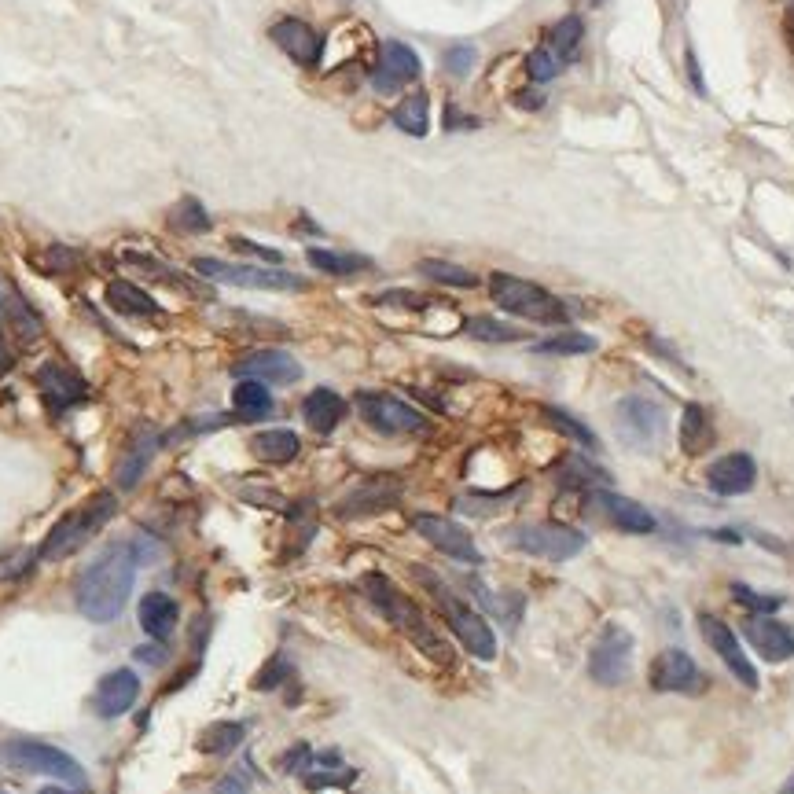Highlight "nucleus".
<instances>
[{"label": "nucleus", "mask_w": 794, "mask_h": 794, "mask_svg": "<svg viewBox=\"0 0 794 794\" xmlns=\"http://www.w3.org/2000/svg\"><path fill=\"white\" fill-rule=\"evenodd\" d=\"M137 563V552L129 545H111L107 552H100V559L89 563V570L78 578V589H74L78 611L96 625L114 622L125 603H129Z\"/></svg>", "instance_id": "1"}, {"label": "nucleus", "mask_w": 794, "mask_h": 794, "mask_svg": "<svg viewBox=\"0 0 794 794\" xmlns=\"http://www.w3.org/2000/svg\"><path fill=\"white\" fill-rule=\"evenodd\" d=\"M364 592H368V600L379 607V611L390 618V622L401 629V633L409 636L412 644L420 647L423 655L434 658V662H442V666H449V644H445L442 636L434 633L431 625H427V618H423V611L416 607V603L405 596V592L397 589L394 581L386 578V574H364Z\"/></svg>", "instance_id": "2"}, {"label": "nucleus", "mask_w": 794, "mask_h": 794, "mask_svg": "<svg viewBox=\"0 0 794 794\" xmlns=\"http://www.w3.org/2000/svg\"><path fill=\"white\" fill-rule=\"evenodd\" d=\"M412 578L431 592L434 603H438V607L445 611V618H449V629L460 636V644H464L471 655L482 658V662H489V658L497 655V636H493V629L486 625V618L471 611L467 603L456 600L453 592H449V585H445L438 574H431L427 567H412Z\"/></svg>", "instance_id": "3"}, {"label": "nucleus", "mask_w": 794, "mask_h": 794, "mask_svg": "<svg viewBox=\"0 0 794 794\" xmlns=\"http://www.w3.org/2000/svg\"><path fill=\"white\" fill-rule=\"evenodd\" d=\"M118 511L111 493H100V497H92L89 504H81L74 508L70 515L52 526V534L45 537V545H41V559L45 563H56V559H67L74 556L81 545H89L92 537L103 530V522H111V515Z\"/></svg>", "instance_id": "4"}, {"label": "nucleus", "mask_w": 794, "mask_h": 794, "mask_svg": "<svg viewBox=\"0 0 794 794\" xmlns=\"http://www.w3.org/2000/svg\"><path fill=\"white\" fill-rule=\"evenodd\" d=\"M489 295L500 309H508L515 317H526L534 324H567L570 313L556 295H548L545 287L534 280H519L511 273L489 276Z\"/></svg>", "instance_id": "5"}, {"label": "nucleus", "mask_w": 794, "mask_h": 794, "mask_svg": "<svg viewBox=\"0 0 794 794\" xmlns=\"http://www.w3.org/2000/svg\"><path fill=\"white\" fill-rule=\"evenodd\" d=\"M0 761L15 772H41V776H56V780H67L74 787L85 783V769L70 758L67 750L37 743V739H8V743H0Z\"/></svg>", "instance_id": "6"}, {"label": "nucleus", "mask_w": 794, "mask_h": 794, "mask_svg": "<svg viewBox=\"0 0 794 794\" xmlns=\"http://www.w3.org/2000/svg\"><path fill=\"white\" fill-rule=\"evenodd\" d=\"M195 273L217 284L250 287V291H306V280L284 269H254V265H228L217 258H195Z\"/></svg>", "instance_id": "7"}, {"label": "nucleus", "mask_w": 794, "mask_h": 794, "mask_svg": "<svg viewBox=\"0 0 794 794\" xmlns=\"http://www.w3.org/2000/svg\"><path fill=\"white\" fill-rule=\"evenodd\" d=\"M508 545L534 559L563 563V559H574L581 548H585V534L570 530V526H559V522H537V526H519V530H511Z\"/></svg>", "instance_id": "8"}, {"label": "nucleus", "mask_w": 794, "mask_h": 794, "mask_svg": "<svg viewBox=\"0 0 794 794\" xmlns=\"http://www.w3.org/2000/svg\"><path fill=\"white\" fill-rule=\"evenodd\" d=\"M353 405L361 412V420L379 434H412L427 427V420L412 405H405L394 394H383V390H357Z\"/></svg>", "instance_id": "9"}, {"label": "nucleus", "mask_w": 794, "mask_h": 794, "mask_svg": "<svg viewBox=\"0 0 794 794\" xmlns=\"http://www.w3.org/2000/svg\"><path fill=\"white\" fill-rule=\"evenodd\" d=\"M614 427H618L625 445H633V449H651V445H658L662 442V434H666V412H662V405H655L651 397H622L618 409H614Z\"/></svg>", "instance_id": "10"}, {"label": "nucleus", "mask_w": 794, "mask_h": 794, "mask_svg": "<svg viewBox=\"0 0 794 794\" xmlns=\"http://www.w3.org/2000/svg\"><path fill=\"white\" fill-rule=\"evenodd\" d=\"M629 673H633V636L622 625H607L589 655V677L603 688H614Z\"/></svg>", "instance_id": "11"}, {"label": "nucleus", "mask_w": 794, "mask_h": 794, "mask_svg": "<svg viewBox=\"0 0 794 794\" xmlns=\"http://www.w3.org/2000/svg\"><path fill=\"white\" fill-rule=\"evenodd\" d=\"M412 530L427 541V545H434L438 552H445V556L460 559V563H471V567H478L482 563V552H478V545L471 541V534H467L460 522L453 519H442V515H412Z\"/></svg>", "instance_id": "12"}, {"label": "nucleus", "mask_w": 794, "mask_h": 794, "mask_svg": "<svg viewBox=\"0 0 794 794\" xmlns=\"http://www.w3.org/2000/svg\"><path fill=\"white\" fill-rule=\"evenodd\" d=\"M651 688H655V692L699 695L703 692V673H699V666L692 662L688 651L666 647V651H658V658L651 662Z\"/></svg>", "instance_id": "13"}, {"label": "nucleus", "mask_w": 794, "mask_h": 794, "mask_svg": "<svg viewBox=\"0 0 794 794\" xmlns=\"http://www.w3.org/2000/svg\"><path fill=\"white\" fill-rule=\"evenodd\" d=\"M589 511L603 515V519L625 530V534H655L658 522L655 515L644 508V504H636V500L622 497V493H607V489H589Z\"/></svg>", "instance_id": "14"}, {"label": "nucleus", "mask_w": 794, "mask_h": 794, "mask_svg": "<svg viewBox=\"0 0 794 794\" xmlns=\"http://www.w3.org/2000/svg\"><path fill=\"white\" fill-rule=\"evenodd\" d=\"M699 629H703V640L717 651V658L725 662L728 670L736 673L739 681L747 684V688H758V670L750 666V658L743 655V647H739L736 633L728 629L721 618H714V614H699Z\"/></svg>", "instance_id": "15"}, {"label": "nucleus", "mask_w": 794, "mask_h": 794, "mask_svg": "<svg viewBox=\"0 0 794 794\" xmlns=\"http://www.w3.org/2000/svg\"><path fill=\"white\" fill-rule=\"evenodd\" d=\"M706 482H710V489H714L717 497H739V493H750V489H754V482H758V464H754V456H747V453H728L710 464Z\"/></svg>", "instance_id": "16"}, {"label": "nucleus", "mask_w": 794, "mask_h": 794, "mask_svg": "<svg viewBox=\"0 0 794 794\" xmlns=\"http://www.w3.org/2000/svg\"><path fill=\"white\" fill-rule=\"evenodd\" d=\"M140 695V681L133 670H114L107 673L100 681V688H96V695H92V710L103 717V721H111V717H122L125 710H133V703H137Z\"/></svg>", "instance_id": "17"}, {"label": "nucleus", "mask_w": 794, "mask_h": 794, "mask_svg": "<svg viewBox=\"0 0 794 794\" xmlns=\"http://www.w3.org/2000/svg\"><path fill=\"white\" fill-rule=\"evenodd\" d=\"M236 375L239 379H258V383H265V386L269 383L284 386V383H295L298 375H302V364L284 350H258L236 364Z\"/></svg>", "instance_id": "18"}, {"label": "nucleus", "mask_w": 794, "mask_h": 794, "mask_svg": "<svg viewBox=\"0 0 794 794\" xmlns=\"http://www.w3.org/2000/svg\"><path fill=\"white\" fill-rule=\"evenodd\" d=\"M269 37H273V45L280 48V52H287V56L295 59V63H302V67H313L320 59V34L313 30L309 23H302V19H280V23L269 30Z\"/></svg>", "instance_id": "19"}, {"label": "nucleus", "mask_w": 794, "mask_h": 794, "mask_svg": "<svg viewBox=\"0 0 794 794\" xmlns=\"http://www.w3.org/2000/svg\"><path fill=\"white\" fill-rule=\"evenodd\" d=\"M747 640L758 647V655L765 662H787L794 655V629L776 622V618H765V614L747 622Z\"/></svg>", "instance_id": "20"}, {"label": "nucleus", "mask_w": 794, "mask_h": 794, "mask_svg": "<svg viewBox=\"0 0 794 794\" xmlns=\"http://www.w3.org/2000/svg\"><path fill=\"white\" fill-rule=\"evenodd\" d=\"M155 449H159V438H155V431H137V434H133V442L125 445L122 460H118V471H114V478H118V489H133V486H137L140 475L148 471Z\"/></svg>", "instance_id": "21"}, {"label": "nucleus", "mask_w": 794, "mask_h": 794, "mask_svg": "<svg viewBox=\"0 0 794 794\" xmlns=\"http://www.w3.org/2000/svg\"><path fill=\"white\" fill-rule=\"evenodd\" d=\"M302 416H306L309 431L317 434H331L335 427L342 423V416H346V401H342L335 390H313V394L302 401Z\"/></svg>", "instance_id": "22"}, {"label": "nucleus", "mask_w": 794, "mask_h": 794, "mask_svg": "<svg viewBox=\"0 0 794 794\" xmlns=\"http://www.w3.org/2000/svg\"><path fill=\"white\" fill-rule=\"evenodd\" d=\"M37 383H41L52 409H70L74 401L85 397V383L70 368H59V364H45L41 375H37Z\"/></svg>", "instance_id": "23"}, {"label": "nucleus", "mask_w": 794, "mask_h": 794, "mask_svg": "<svg viewBox=\"0 0 794 794\" xmlns=\"http://www.w3.org/2000/svg\"><path fill=\"white\" fill-rule=\"evenodd\" d=\"M140 625L151 640H170V633L177 629V603L166 592H148L140 600Z\"/></svg>", "instance_id": "24"}, {"label": "nucleus", "mask_w": 794, "mask_h": 794, "mask_svg": "<svg viewBox=\"0 0 794 794\" xmlns=\"http://www.w3.org/2000/svg\"><path fill=\"white\" fill-rule=\"evenodd\" d=\"M714 445V423L706 416L703 405H684V416H681V449L688 456H703L706 449Z\"/></svg>", "instance_id": "25"}, {"label": "nucleus", "mask_w": 794, "mask_h": 794, "mask_svg": "<svg viewBox=\"0 0 794 794\" xmlns=\"http://www.w3.org/2000/svg\"><path fill=\"white\" fill-rule=\"evenodd\" d=\"M250 449H254V456H258V460H265V464H291V460L298 456V449H302V442H298L295 431L276 427V431L254 434Z\"/></svg>", "instance_id": "26"}, {"label": "nucleus", "mask_w": 794, "mask_h": 794, "mask_svg": "<svg viewBox=\"0 0 794 794\" xmlns=\"http://www.w3.org/2000/svg\"><path fill=\"white\" fill-rule=\"evenodd\" d=\"M232 409H236L239 420H261V416L273 412V394L258 379H239L236 390H232Z\"/></svg>", "instance_id": "27"}, {"label": "nucleus", "mask_w": 794, "mask_h": 794, "mask_svg": "<svg viewBox=\"0 0 794 794\" xmlns=\"http://www.w3.org/2000/svg\"><path fill=\"white\" fill-rule=\"evenodd\" d=\"M107 302H111L122 317H159V306L148 291H140L137 284H125V280H114L107 287Z\"/></svg>", "instance_id": "28"}, {"label": "nucleus", "mask_w": 794, "mask_h": 794, "mask_svg": "<svg viewBox=\"0 0 794 794\" xmlns=\"http://www.w3.org/2000/svg\"><path fill=\"white\" fill-rule=\"evenodd\" d=\"M306 258L313 269H320V273L328 276H350L372 269V258H364V254H339V250H324V247H313Z\"/></svg>", "instance_id": "29"}, {"label": "nucleus", "mask_w": 794, "mask_h": 794, "mask_svg": "<svg viewBox=\"0 0 794 794\" xmlns=\"http://www.w3.org/2000/svg\"><path fill=\"white\" fill-rule=\"evenodd\" d=\"M394 122L401 133H409V137H427L431 133V111H427V96L416 92L409 96L405 103H397L394 107Z\"/></svg>", "instance_id": "30"}, {"label": "nucleus", "mask_w": 794, "mask_h": 794, "mask_svg": "<svg viewBox=\"0 0 794 794\" xmlns=\"http://www.w3.org/2000/svg\"><path fill=\"white\" fill-rule=\"evenodd\" d=\"M427 280H434V284H445V287H460V291H467V287L478 284V276L471 273V269H464V265H456V261H442V258H423L420 265H416Z\"/></svg>", "instance_id": "31"}, {"label": "nucleus", "mask_w": 794, "mask_h": 794, "mask_svg": "<svg viewBox=\"0 0 794 794\" xmlns=\"http://www.w3.org/2000/svg\"><path fill=\"white\" fill-rule=\"evenodd\" d=\"M383 70H386V74H394V78L405 85V81L420 78L423 63H420V56H416L409 45H401V41H386V45H383Z\"/></svg>", "instance_id": "32"}, {"label": "nucleus", "mask_w": 794, "mask_h": 794, "mask_svg": "<svg viewBox=\"0 0 794 794\" xmlns=\"http://www.w3.org/2000/svg\"><path fill=\"white\" fill-rule=\"evenodd\" d=\"M243 736H247V728L239 725V721H217V725H210L203 732L199 750L203 754H232L243 743Z\"/></svg>", "instance_id": "33"}, {"label": "nucleus", "mask_w": 794, "mask_h": 794, "mask_svg": "<svg viewBox=\"0 0 794 794\" xmlns=\"http://www.w3.org/2000/svg\"><path fill=\"white\" fill-rule=\"evenodd\" d=\"M581 37H585V23H581V15H567V19H559V23L552 26V56H556V59H574V56H578Z\"/></svg>", "instance_id": "34"}, {"label": "nucleus", "mask_w": 794, "mask_h": 794, "mask_svg": "<svg viewBox=\"0 0 794 794\" xmlns=\"http://www.w3.org/2000/svg\"><path fill=\"white\" fill-rule=\"evenodd\" d=\"M173 228H181L188 236H199V232H210V214H206V206L195 199V195H184L181 203L173 206L170 214Z\"/></svg>", "instance_id": "35"}, {"label": "nucleus", "mask_w": 794, "mask_h": 794, "mask_svg": "<svg viewBox=\"0 0 794 794\" xmlns=\"http://www.w3.org/2000/svg\"><path fill=\"white\" fill-rule=\"evenodd\" d=\"M534 350L548 353V357H574V353L596 350V339H592V335H581V331H563V335H556V339L537 342Z\"/></svg>", "instance_id": "36"}, {"label": "nucleus", "mask_w": 794, "mask_h": 794, "mask_svg": "<svg viewBox=\"0 0 794 794\" xmlns=\"http://www.w3.org/2000/svg\"><path fill=\"white\" fill-rule=\"evenodd\" d=\"M467 331L482 342H519L526 339V331L522 328H511L504 320H493V317H471L467 320Z\"/></svg>", "instance_id": "37"}, {"label": "nucleus", "mask_w": 794, "mask_h": 794, "mask_svg": "<svg viewBox=\"0 0 794 794\" xmlns=\"http://www.w3.org/2000/svg\"><path fill=\"white\" fill-rule=\"evenodd\" d=\"M545 420L552 423V427H556V431H563V434H570V438H574V442H581V445H589V449H600V442H596V434L589 431V427H585V423L581 420H574V416H570V412H563V409H552V405H545Z\"/></svg>", "instance_id": "38"}, {"label": "nucleus", "mask_w": 794, "mask_h": 794, "mask_svg": "<svg viewBox=\"0 0 794 794\" xmlns=\"http://www.w3.org/2000/svg\"><path fill=\"white\" fill-rule=\"evenodd\" d=\"M592 482H611V475H607L603 467H592L589 460H581V456H570L567 467H563V486L589 489Z\"/></svg>", "instance_id": "39"}, {"label": "nucleus", "mask_w": 794, "mask_h": 794, "mask_svg": "<svg viewBox=\"0 0 794 794\" xmlns=\"http://www.w3.org/2000/svg\"><path fill=\"white\" fill-rule=\"evenodd\" d=\"M732 600L743 603V607H747V611H754V614H772V611H780V607H783L780 596L754 592L750 585H743V581H736V585H732Z\"/></svg>", "instance_id": "40"}, {"label": "nucleus", "mask_w": 794, "mask_h": 794, "mask_svg": "<svg viewBox=\"0 0 794 794\" xmlns=\"http://www.w3.org/2000/svg\"><path fill=\"white\" fill-rule=\"evenodd\" d=\"M291 673H295V666H291V662H287V655L280 651V655H273V662H269V666L258 673L254 688H258V692H273V688H280L284 681H291Z\"/></svg>", "instance_id": "41"}, {"label": "nucleus", "mask_w": 794, "mask_h": 794, "mask_svg": "<svg viewBox=\"0 0 794 794\" xmlns=\"http://www.w3.org/2000/svg\"><path fill=\"white\" fill-rule=\"evenodd\" d=\"M526 70H530V81H534V85H548V81L556 78L559 59L552 56V48H534L530 59H526Z\"/></svg>", "instance_id": "42"}, {"label": "nucleus", "mask_w": 794, "mask_h": 794, "mask_svg": "<svg viewBox=\"0 0 794 794\" xmlns=\"http://www.w3.org/2000/svg\"><path fill=\"white\" fill-rule=\"evenodd\" d=\"M478 52L471 45H456L445 52V70L449 74H456V78H464V74H471V67H475Z\"/></svg>", "instance_id": "43"}, {"label": "nucleus", "mask_w": 794, "mask_h": 794, "mask_svg": "<svg viewBox=\"0 0 794 794\" xmlns=\"http://www.w3.org/2000/svg\"><path fill=\"white\" fill-rule=\"evenodd\" d=\"M309 761H313V750H309L306 743H298V747H291L284 758H280V769L284 772H306Z\"/></svg>", "instance_id": "44"}, {"label": "nucleus", "mask_w": 794, "mask_h": 794, "mask_svg": "<svg viewBox=\"0 0 794 794\" xmlns=\"http://www.w3.org/2000/svg\"><path fill=\"white\" fill-rule=\"evenodd\" d=\"M232 243H236L239 250H250V254H261V258L265 261H284V254H280V250H265V247H258V243H250V239H232Z\"/></svg>", "instance_id": "45"}, {"label": "nucleus", "mask_w": 794, "mask_h": 794, "mask_svg": "<svg viewBox=\"0 0 794 794\" xmlns=\"http://www.w3.org/2000/svg\"><path fill=\"white\" fill-rule=\"evenodd\" d=\"M214 794H247V776H225Z\"/></svg>", "instance_id": "46"}, {"label": "nucleus", "mask_w": 794, "mask_h": 794, "mask_svg": "<svg viewBox=\"0 0 794 794\" xmlns=\"http://www.w3.org/2000/svg\"><path fill=\"white\" fill-rule=\"evenodd\" d=\"M137 658L140 662H162V647H137Z\"/></svg>", "instance_id": "47"}, {"label": "nucleus", "mask_w": 794, "mask_h": 794, "mask_svg": "<svg viewBox=\"0 0 794 794\" xmlns=\"http://www.w3.org/2000/svg\"><path fill=\"white\" fill-rule=\"evenodd\" d=\"M12 364H15V357H12V353H8V346L0 342V375H8V372H12Z\"/></svg>", "instance_id": "48"}, {"label": "nucleus", "mask_w": 794, "mask_h": 794, "mask_svg": "<svg viewBox=\"0 0 794 794\" xmlns=\"http://www.w3.org/2000/svg\"><path fill=\"white\" fill-rule=\"evenodd\" d=\"M688 74H692V81H695V89L703 92V81H699V67H695V52H688Z\"/></svg>", "instance_id": "49"}, {"label": "nucleus", "mask_w": 794, "mask_h": 794, "mask_svg": "<svg viewBox=\"0 0 794 794\" xmlns=\"http://www.w3.org/2000/svg\"><path fill=\"white\" fill-rule=\"evenodd\" d=\"M37 794H89L85 787H78V791H67V787H41Z\"/></svg>", "instance_id": "50"}, {"label": "nucleus", "mask_w": 794, "mask_h": 794, "mask_svg": "<svg viewBox=\"0 0 794 794\" xmlns=\"http://www.w3.org/2000/svg\"><path fill=\"white\" fill-rule=\"evenodd\" d=\"M780 794H794V772H791V780L783 783V791H780Z\"/></svg>", "instance_id": "51"}, {"label": "nucleus", "mask_w": 794, "mask_h": 794, "mask_svg": "<svg viewBox=\"0 0 794 794\" xmlns=\"http://www.w3.org/2000/svg\"><path fill=\"white\" fill-rule=\"evenodd\" d=\"M787 12H791V19H794V0H787Z\"/></svg>", "instance_id": "52"}, {"label": "nucleus", "mask_w": 794, "mask_h": 794, "mask_svg": "<svg viewBox=\"0 0 794 794\" xmlns=\"http://www.w3.org/2000/svg\"><path fill=\"white\" fill-rule=\"evenodd\" d=\"M592 4H603V0H592Z\"/></svg>", "instance_id": "53"}]
</instances>
